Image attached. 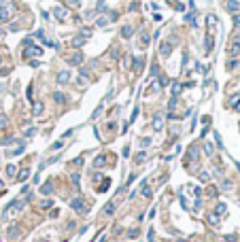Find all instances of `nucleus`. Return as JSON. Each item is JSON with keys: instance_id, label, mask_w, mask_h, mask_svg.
I'll return each mask as SVG.
<instances>
[{"instance_id": "1", "label": "nucleus", "mask_w": 240, "mask_h": 242, "mask_svg": "<svg viewBox=\"0 0 240 242\" xmlns=\"http://www.w3.org/2000/svg\"><path fill=\"white\" fill-rule=\"evenodd\" d=\"M70 208L74 212H79V215H85V202L83 198H72L70 200Z\"/></svg>"}, {"instance_id": "2", "label": "nucleus", "mask_w": 240, "mask_h": 242, "mask_svg": "<svg viewBox=\"0 0 240 242\" xmlns=\"http://www.w3.org/2000/svg\"><path fill=\"white\" fill-rule=\"evenodd\" d=\"M38 55H43V47H36V45H30V47L24 49V58H38Z\"/></svg>"}, {"instance_id": "3", "label": "nucleus", "mask_w": 240, "mask_h": 242, "mask_svg": "<svg viewBox=\"0 0 240 242\" xmlns=\"http://www.w3.org/2000/svg\"><path fill=\"white\" fill-rule=\"evenodd\" d=\"M132 62H134V64H132V70L140 74V72H143V68H144V55H136Z\"/></svg>"}, {"instance_id": "4", "label": "nucleus", "mask_w": 240, "mask_h": 242, "mask_svg": "<svg viewBox=\"0 0 240 242\" xmlns=\"http://www.w3.org/2000/svg\"><path fill=\"white\" fill-rule=\"evenodd\" d=\"M70 79H72V74L68 72V70H60V72H58V77H55V81H58L60 85L70 83Z\"/></svg>"}, {"instance_id": "5", "label": "nucleus", "mask_w": 240, "mask_h": 242, "mask_svg": "<svg viewBox=\"0 0 240 242\" xmlns=\"http://www.w3.org/2000/svg\"><path fill=\"white\" fill-rule=\"evenodd\" d=\"M68 64H70V66H79V64H83V53H81V51H74L72 55H68Z\"/></svg>"}, {"instance_id": "6", "label": "nucleus", "mask_w": 240, "mask_h": 242, "mask_svg": "<svg viewBox=\"0 0 240 242\" xmlns=\"http://www.w3.org/2000/svg\"><path fill=\"white\" fill-rule=\"evenodd\" d=\"M228 53L232 55V58H238L240 55V40H232V43H229Z\"/></svg>"}, {"instance_id": "7", "label": "nucleus", "mask_w": 240, "mask_h": 242, "mask_svg": "<svg viewBox=\"0 0 240 242\" xmlns=\"http://www.w3.org/2000/svg\"><path fill=\"white\" fill-rule=\"evenodd\" d=\"M85 40H87L85 36H81V34H77V36H72V38H70V45H72L74 49H81V47L85 45Z\"/></svg>"}, {"instance_id": "8", "label": "nucleus", "mask_w": 240, "mask_h": 242, "mask_svg": "<svg viewBox=\"0 0 240 242\" xmlns=\"http://www.w3.org/2000/svg\"><path fill=\"white\" fill-rule=\"evenodd\" d=\"M170 53H172V43H162V45H159V55H162V58H168Z\"/></svg>"}, {"instance_id": "9", "label": "nucleus", "mask_w": 240, "mask_h": 242, "mask_svg": "<svg viewBox=\"0 0 240 242\" xmlns=\"http://www.w3.org/2000/svg\"><path fill=\"white\" fill-rule=\"evenodd\" d=\"M53 15H55V17L60 19V21H64V19L68 17V11H66L64 7H55V9H53Z\"/></svg>"}, {"instance_id": "10", "label": "nucleus", "mask_w": 240, "mask_h": 242, "mask_svg": "<svg viewBox=\"0 0 240 242\" xmlns=\"http://www.w3.org/2000/svg\"><path fill=\"white\" fill-rule=\"evenodd\" d=\"M228 11L232 13V15H236V13L240 11V2L238 0H228Z\"/></svg>"}, {"instance_id": "11", "label": "nucleus", "mask_w": 240, "mask_h": 242, "mask_svg": "<svg viewBox=\"0 0 240 242\" xmlns=\"http://www.w3.org/2000/svg\"><path fill=\"white\" fill-rule=\"evenodd\" d=\"M213 47H215V38L208 34V36L204 38V51H206V53H210V51H213Z\"/></svg>"}, {"instance_id": "12", "label": "nucleus", "mask_w": 240, "mask_h": 242, "mask_svg": "<svg viewBox=\"0 0 240 242\" xmlns=\"http://www.w3.org/2000/svg\"><path fill=\"white\" fill-rule=\"evenodd\" d=\"M187 155H191L193 161H198V159H200V149H198L195 145H191L189 147V151H187Z\"/></svg>"}, {"instance_id": "13", "label": "nucleus", "mask_w": 240, "mask_h": 242, "mask_svg": "<svg viewBox=\"0 0 240 242\" xmlns=\"http://www.w3.org/2000/svg\"><path fill=\"white\" fill-rule=\"evenodd\" d=\"M40 193L43 195H49V193H53V181H47L43 187H40Z\"/></svg>"}, {"instance_id": "14", "label": "nucleus", "mask_w": 240, "mask_h": 242, "mask_svg": "<svg viewBox=\"0 0 240 242\" xmlns=\"http://www.w3.org/2000/svg\"><path fill=\"white\" fill-rule=\"evenodd\" d=\"M53 102H58V104H64V102H68V98L64 96L62 91H55V94H53Z\"/></svg>"}, {"instance_id": "15", "label": "nucleus", "mask_w": 240, "mask_h": 242, "mask_svg": "<svg viewBox=\"0 0 240 242\" xmlns=\"http://www.w3.org/2000/svg\"><path fill=\"white\" fill-rule=\"evenodd\" d=\"M134 34V28L132 26H123V28H121V36L123 38H130Z\"/></svg>"}, {"instance_id": "16", "label": "nucleus", "mask_w": 240, "mask_h": 242, "mask_svg": "<svg viewBox=\"0 0 240 242\" xmlns=\"http://www.w3.org/2000/svg\"><path fill=\"white\" fill-rule=\"evenodd\" d=\"M28 176H30V170H28V168H21V170H19V176H17V181L24 183V181H28Z\"/></svg>"}, {"instance_id": "17", "label": "nucleus", "mask_w": 240, "mask_h": 242, "mask_svg": "<svg viewBox=\"0 0 240 242\" xmlns=\"http://www.w3.org/2000/svg\"><path fill=\"white\" fill-rule=\"evenodd\" d=\"M151 125H153V130H155V132H159V130L164 128V123H162V117L157 115L155 119H153V123H151Z\"/></svg>"}, {"instance_id": "18", "label": "nucleus", "mask_w": 240, "mask_h": 242, "mask_svg": "<svg viewBox=\"0 0 240 242\" xmlns=\"http://www.w3.org/2000/svg\"><path fill=\"white\" fill-rule=\"evenodd\" d=\"M9 17H11V13L7 11L2 4H0V21H9Z\"/></svg>"}, {"instance_id": "19", "label": "nucleus", "mask_w": 240, "mask_h": 242, "mask_svg": "<svg viewBox=\"0 0 240 242\" xmlns=\"http://www.w3.org/2000/svg\"><path fill=\"white\" fill-rule=\"evenodd\" d=\"M104 164H106V157H104V155H98V157L94 159V166H96V168H102Z\"/></svg>"}, {"instance_id": "20", "label": "nucleus", "mask_w": 240, "mask_h": 242, "mask_svg": "<svg viewBox=\"0 0 240 242\" xmlns=\"http://www.w3.org/2000/svg\"><path fill=\"white\" fill-rule=\"evenodd\" d=\"M104 208H106V210H104V215H106V217H111V215L115 212V202H108Z\"/></svg>"}, {"instance_id": "21", "label": "nucleus", "mask_w": 240, "mask_h": 242, "mask_svg": "<svg viewBox=\"0 0 240 242\" xmlns=\"http://www.w3.org/2000/svg\"><path fill=\"white\" fill-rule=\"evenodd\" d=\"M32 113H34V115H43V102H34Z\"/></svg>"}, {"instance_id": "22", "label": "nucleus", "mask_w": 240, "mask_h": 242, "mask_svg": "<svg viewBox=\"0 0 240 242\" xmlns=\"http://www.w3.org/2000/svg\"><path fill=\"white\" fill-rule=\"evenodd\" d=\"M168 83H170L168 77H166V74H159V81H157V85H159V87H166Z\"/></svg>"}, {"instance_id": "23", "label": "nucleus", "mask_w": 240, "mask_h": 242, "mask_svg": "<svg viewBox=\"0 0 240 242\" xmlns=\"http://www.w3.org/2000/svg\"><path fill=\"white\" fill-rule=\"evenodd\" d=\"M108 187H111V179H104V183L100 185V189H98V191H100V193H104V191H108Z\"/></svg>"}, {"instance_id": "24", "label": "nucleus", "mask_w": 240, "mask_h": 242, "mask_svg": "<svg viewBox=\"0 0 240 242\" xmlns=\"http://www.w3.org/2000/svg\"><path fill=\"white\" fill-rule=\"evenodd\" d=\"M208 223H210V225H217V223H219V215H217V212H210V215H208Z\"/></svg>"}, {"instance_id": "25", "label": "nucleus", "mask_w": 240, "mask_h": 242, "mask_svg": "<svg viewBox=\"0 0 240 242\" xmlns=\"http://www.w3.org/2000/svg\"><path fill=\"white\" fill-rule=\"evenodd\" d=\"M17 234H19V227H17V225H11V227H9V234H7V236H9V238H15Z\"/></svg>"}, {"instance_id": "26", "label": "nucleus", "mask_w": 240, "mask_h": 242, "mask_svg": "<svg viewBox=\"0 0 240 242\" xmlns=\"http://www.w3.org/2000/svg\"><path fill=\"white\" fill-rule=\"evenodd\" d=\"M217 215H219V217H221V215H225V212H228V206L225 204H217V210H215Z\"/></svg>"}, {"instance_id": "27", "label": "nucleus", "mask_w": 240, "mask_h": 242, "mask_svg": "<svg viewBox=\"0 0 240 242\" xmlns=\"http://www.w3.org/2000/svg\"><path fill=\"white\" fill-rule=\"evenodd\" d=\"M206 24H208V28H215L217 26V17L215 15H208V17H206Z\"/></svg>"}, {"instance_id": "28", "label": "nucleus", "mask_w": 240, "mask_h": 242, "mask_svg": "<svg viewBox=\"0 0 240 242\" xmlns=\"http://www.w3.org/2000/svg\"><path fill=\"white\" fill-rule=\"evenodd\" d=\"M7 125H9V117H7V115H0V130H4Z\"/></svg>"}, {"instance_id": "29", "label": "nucleus", "mask_w": 240, "mask_h": 242, "mask_svg": "<svg viewBox=\"0 0 240 242\" xmlns=\"http://www.w3.org/2000/svg\"><path fill=\"white\" fill-rule=\"evenodd\" d=\"M106 11V2H104V0H100V2H98V7H96V13H104Z\"/></svg>"}, {"instance_id": "30", "label": "nucleus", "mask_w": 240, "mask_h": 242, "mask_svg": "<svg viewBox=\"0 0 240 242\" xmlns=\"http://www.w3.org/2000/svg\"><path fill=\"white\" fill-rule=\"evenodd\" d=\"M200 181H202V183H208V181H210V174H208L206 170H202V172H200Z\"/></svg>"}, {"instance_id": "31", "label": "nucleus", "mask_w": 240, "mask_h": 242, "mask_svg": "<svg viewBox=\"0 0 240 242\" xmlns=\"http://www.w3.org/2000/svg\"><path fill=\"white\" fill-rule=\"evenodd\" d=\"M51 206H53V202H51V200H43V202H40V208H43V210H49Z\"/></svg>"}, {"instance_id": "32", "label": "nucleus", "mask_w": 240, "mask_h": 242, "mask_svg": "<svg viewBox=\"0 0 240 242\" xmlns=\"http://www.w3.org/2000/svg\"><path fill=\"white\" fill-rule=\"evenodd\" d=\"M236 66H238V60H236V58H232V60L228 62V70H234Z\"/></svg>"}, {"instance_id": "33", "label": "nucleus", "mask_w": 240, "mask_h": 242, "mask_svg": "<svg viewBox=\"0 0 240 242\" xmlns=\"http://www.w3.org/2000/svg\"><path fill=\"white\" fill-rule=\"evenodd\" d=\"M144 159H147V153H144V151H140V153L136 155V164H143Z\"/></svg>"}, {"instance_id": "34", "label": "nucleus", "mask_w": 240, "mask_h": 242, "mask_svg": "<svg viewBox=\"0 0 240 242\" xmlns=\"http://www.w3.org/2000/svg\"><path fill=\"white\" fill-rule=\"evenodd\" d=\"M140 189H143V195H144V198H151V195H153V193H151V187H147V185H143Z\"/></svg>"}, {"instance_id": "35", "label": "nucleus", "mask_w": 240, "mask_h": 242, "mask_svg": "<svg viewBox=\"0 0 240 242\" xmlns=\"http://www.w3.org/2000/svg\"><path fill=\"white\" fill-rule=\"evenodd\" d=\"M15 172H17V168H15L13 164H9V166H7V174H9V176H15Z\"/></svg>"}, {"instance_id": "36", "label": "nucleus", "mask_w": 240, "mask_h": 242, "mask_svg": "<svg viewBox=\"0 0 240 242\" xmlns=\"http://www.w3.org/2000/svg\"><path fill=\"white\" fill-rule=\"evenodd\" d=\"M13 142H15V138H13V136H7V138H4V140H0V145H13Z\"/></svg>"}, {"instance_id": "37", "label": "nucleus", "mask_w": 240, "mask_h": 242, "mask_svg": "<svg viewBox=\"0 0 240 242\" xmlns=\"http://www.w3.org/2000/svg\"><path fill=\"white\" fill-rule=\"evenodd\" d=\"M96 24H98V28H104V26L108 24V17H100V19H98Z\"/></svg>"}, {"instance_id": "38", "label": "nucleus", "mask_w": 240, "mask_h": 242, "mask_svg": "<svg viewBox=\"0 0 240 242\" xmlns=\"http://www.w3.org/2000/svg\"><path fill=\"white\" fill-rule=\"evenodd\" d=\"M70 181H72V185H74V187H79V181H81V176H79V174H72Z\"/></svg>"}, {"instance_id": "39", "label": "nucleus", "mask_w": 240, "mask_h": 242, "mask_svg": "<svg viewBox=\"0 0 240 242\" xmlns=\"http://www.w3.org/2000/svg\"><path fill=\"white\" fill-rule=\"evenodd\" d=\"M81 36L89 38V36H92V30H89V28H83V30H81Z\"/></svg>"}, {"instance_id": "40", "label": "nucleus", "mask_w": 240, "mask_h": 242, "mask_svg": "<svg viewBox=\"0 0 240 242\" xmlns=\"http://www.w3.org/2000/svg\"><path fill=\"white\" fill-rule=\"evenodd\" d=\"M172 94H174V96H179V94H181V85H179V83L172 85Z\"/></svg>"}, {"instance_id": "41", "label": "nucleus", "mask_w": 240, "mask_h": 242, "mask_svg": "<svg viewBox=\"0 0 240 242\" xmlns=\"http://www.w3.org/2000/svg\"><path fill=\"white\" fill-rule=\"evenodd\" d=\"M204 153H206V155H213V145H208V142H206V145H204Z\"/></svg>"}, {"instance_id": "42", "label": "nucleus", "mask_w": 240, "mask_h": 242, "mask_svg": "<svg viewBox=\"0 0 240 242\" xmlns=\"http://www.w3.org/2000/svg\"><path fill=\"white\" fill-rule=\"evenodd\" d=\"M217 193H219L217 187H210V189H208V195H210V198H217Z\"/></svg>"}, {"instance_id": "43", "label": "nucleus", "mask_w": 240, "mask_h": 242, "mask_svg": "<svg viewBox=\"0 0 240 242\" xmlns=\"http://www.w3.org/2000/svg\"><path fill=\"white\" fill-rule=\"evenodd\" d=\"M111 58H113V60H117V58H119V49H117V47H113V51H111Z\"/></svg>"}, {"instance_id": "44", "label": "nucleus", "mask_w": 240, "mask_h": 242, "mask_svg": "<svg viewBox=\"0 0 240 242\" xmlns=\"http://www.w3.org/2000/svg\"><path fill=\"white\" fill-rule=\"evenodd\" d=\"M151 74H153V77H157V74H159V66H157V64H153V66H151Z\"/></svg>"}, {"instance_id": "45", "label": "nucleus", "mask_w": 240, "mask_h": 242, "mask_svg": "<svg viewBox=\"0 0 240 242\" xmlns=\"http://www.w3.org/2000/svg\"><path fill=\"white\" fill-rule=\"evenodd\" d=\"M140 40H143V45H144V47H147V45H149V40H151V38H149V34H143V36H140Z\"/></svg>"}, {"instance_id": "46", "label": "nucleus", "mask_w": 240, "mask_h": 242, "mask_svg": "<svg viewBox=\"0 0 240 242\" xmlns=\"http://www.w3.org/2000/svg\"><path fill=\"white\" fill-rule=\"evenodd\" d=\"M234 28H240V15L238 13L234 15Z\"/></svg>"}, {"instance_id": "47", "label": "nucleus", "mask_w": 240, "mask_h": 242, "mask_svg": "<svg viewBox=\"0 0 240 242\" xmlns=\"http://www.w3.org/2000/svg\"><path fill=\"white\" fill-rule=\"evenodd\" d=\"M136 117H138V106H136V109L132 110V117H130V123H134V119H136Z\"/></svg>"}, {"instance_id": "48", "label": "nucleus", "mask_w": 240, "mask_h": 242, "mask_svg": "<svg viewBox=\"0 0 240 242\" xmlns=\"http://www.w3.org/2000/svg\"><path fill=\"white\" fill-rule=\"evenodd\" d=\"M140 145H143V147H149V145H151V138H140Z\"/></svg>"}, {"instance_id": "49", "label": "nucleus", "mask_w": 240, "mask_h": 242, "mask_svg": "<svg viewBox=\"0 0 240 242\" xmlns=\"http://www.w3.org/2000/svg\"><path fill=\"white\" fill-rule=\"evenodd\" d=\"M221 187H223V189H229V187H232V181H228V179H225V181L221 183Z\"/></svg>"}, {"instance_id": "50", "label": "nucleus", "mask_w": 240, "mask_h": 242, "mask_svg": "<svg viewBox=\"0 0 240 242\" xmlns=\"http://www.w3.org/2000/svg\"><path fill=\"white\" fill-rule=\"evenodd\" d=\"M128 236H130V238H136V236H138V230H130L128 231Z\"/></svg>"}, {"instance_id": "51", "label": "nucleus", "mask_w": 240, "mask_h": 242, "mask_svg": "<svg viewBox=\"0 0 240 242\" xmlns=\"http://www.w3.org/2000/svg\"><path fill=\"white\" fill-rule=\"evenodd\" d=\"M94 15H96V11H87V13H85V19H92Z\"/></svg>"}, {"instance_id": "52", "label": "nucleus", "mask_w": 240, "mask_h": 242, "mask_svg": "<svg viewBox=\"0 0 240 242\" xmlns=\"http://www.w3.org/2000/svg\"><path fill=\"white\" fill-rule=\"evenodd\" d=\"M62 145H64V140H58V142H55V145L51 147V149H62Z\"/></svg>"}, {"instance_id": "53", "label": "nucleus", "mask_w": 240, "mask_h": 242, "mask_svg": "<svg viewBox=\"0 0 240 242\" xmlns=\"http://www.w3.org/2000/svg\"><path fill=\"white\" fill-rule=\"evenodd\" d=\"M72 164H74V166H81V164H83V157H77L74 161H72Z\"/></svg>"}, {"instance_id": "54", "label": "nucleus", "mask_w": 240, "mask_h": 242, "mask_svg": "<svg viewBox=\"0 0 240 242\" xmlns=\"http://www.w3.org/2000/svg\"><path fill=\"white\" fill-rule=\"evenodd\" d=\"M34 132H36L34 128H28V130H26V136H32V134H34Z\"/></svg>"}, {"instance_id": "55", "label": "nucleus", "mask_w": 240, "mask_h": 242, "mask_svg": "<svg viewBox=\"0 0 240 242\" xmlns=\"http://www.w3.org/2000/svg\"><path fill=\"white\" fill-rule=\"evenodd\" d=\"M100 179H102V172H96V174H94V181L98 183V181H100Z\"/></svg>"}, {"instance_id": "56", "label": "nucleus", "mask_w": 240, "mask_h": 242, "mask_svg": "<svg viewBox=\"0 0 240 242\" xmlns=\"http://www.w3.org/2000/svg\"><path fill=\"white\" fill-rule=\"evenodd\" d=\"M0 36H4V30H2V28H0Z\"/></svg>"}, {"instance_id": "57", "label": "nucleus", "mask_w": 240, "mask_h": 242, "mask_svg": "<svg viewBox=\"0 0 240 242\" xmlns=\"http://www.w3.org/2000/svg\"><path fill=\"white\" fill-rule=\"evenodd\" d=\"M176 242H189V240H183V238H181V240H176Z\"/></svg>"}, {"instance_id": "58", "label": "nucleus", "mask_w": 240, "mask_h": 242, "mask_svg": "<svg viewBox=\"0 0 240 242\" xmlns=\"http://www.w3.org/2000/svg\"><path fill=\"white\" fill-rule=\"evenodd\" d=\"M0 187H2V179H0Z\"/></svg>"}]
</instances>
